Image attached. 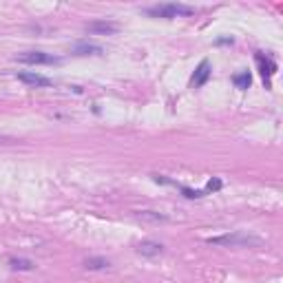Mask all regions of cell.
Here are the masks:
<instances>
[{
	"label": "cell",
	"mask_w": 283,
	"mask_h": 283,
	"mask_svg": "<svg viewBox=\"0 0 283 283\" xmlns=\"http://www.w3.org/2000/svg\"><path fill=\"white\" fill-rule=\"evenodd\" d=\"M208 244L213 246H224V248H259L263 246V239L252 232H228L219 237H208Z\"/></svg>",
	"instance_id": "cell-1"
},
{
	"label": "cell",
	"mask_w": 283,
	"mask_h": 283,
	"mask_svg": "<svg viewBox=\"0 0 283 283\" xmlns=\"http://www.w3.org/2000/svg\"><path fill=\"white\" fill-rule=\"evenodd\" d=\"M148 16L153 18H184V16H192L195 7L184 3H164V5H155V7L146 9Z\"/></svg>",
	"instance_id": "cell-2"
},
{
	"label": "cell",
	"mask_w": 283,
	"mask_h": 283,
	"mask_svg": "<svg viewBox=\"0 0 283 283\" xmlns=\"http://www.w3.org/2000/svg\"><path fill=\"white\" fill-rule=\"evenodd\" d=\"M18 62L22 64H60L62 60L53 53H45V51H25V53H18L16 56Z\"/></svg>",
	"instance_id": "cell-3"
},
{
	"label": "cell",
	"mask_w": 283,
	"mask_h": 283,
	"mask_svg": "<svg viewBox=\"0 0 283 283\" xmlns=\"http://www.w3.org/2000/svg\"><path fill=\"white\" fill-rule=\"evenodd\" d=\"M87 31L95 33V35H113L119 31V25L117 22H111V20H93L87 25Z\"/></svg>",
	"instance_id": "cell-4"
},
{
	"label": "cell",
	"mask_w": 283,
	"mask_h": 283,
	"mask_svg": "<svg viewBox=\"0 0 283 283\" xmlns=\"http://www.w3.org/2000/svg\"><path fill=\"white\" fill-rule=\"evenodd\" d=\"M18 80L20 82H25L29 84V87H51L53 80L51 77H47V75H40V73H35V71H22V73H18Z\"/></svg>",
	"instance_id": "cell-5"
},
{
	"label": "cell",
	"mask_w": 283,
	"mask_h": 283,
	"mask_svg": "<svg viewBox=\"0 0 283 283\" xmlns=\"http://www.w3.org/2000/svg\"><path fill=\"white\" fill-rule=\"evenodd\" d=\"M257 64H259V69H261V77H263V82L270 87V77L274 75V71H276V64L272 62V58H268V56H263V53H257Z\"/></svg>",
	"instance_id": "cell-6"
},
{
	"label": "cell",
	"mask_w": 283,
	"mask_h": 283,
	"mask_svg": "<svg viewBox=\"0 0 283 283\" xmlns=\"http://www.w3.org/2000/svg\"><path fill=\"white\" fill-rule=\"evenodd\" d=\"M210 73H213V67H210V62L208 60H201L199 62V67L195 69V73H192V87H204V84L208 82V77Z\"/></svg>",
	"instance_id": "cell-7"
},
{
	"label": "cell",
	"mask_w": 283,
	"mask_h": 283,
	"mask_svg": "<svg viewBox=\"0 0 283 283\" xmlns=\"http://www.w3.org/2000/svg\"><path fill=\"white\" fill-rule=\"evenodd\" d=\"M71 51L75 53V56H102L104 49H102L100 45H95V42H75L73 47H71Z\"/></svg>",
	"instance_id": "cell-8"
},
{
	"label": "cell",
	"mask_w": 283,
	"mask_h": 283,
	"mask_svg": "<svg viewBox=\"0 0 283 283\" xmlns=\"http://www.w3.org/2000/svg\"><path fill=\"white\" fill-rule=\"evenodd\" d=\"M137 252L142 257H159L164 252V246L157 244V241H140L137 244Z\"/></svg>",
	"instance_id": "cell-9"
},
{
	"label": "cell",
	"mask_w": 283,
	"mask_h": 283,
	"mask_svg": "<svg viewBox=\"0 0 283 283\" xmlns=\"http://www.w3.org/2000/svg\"><path fill=\"white\" fill-rule=\"evenodd\" d=\"M232 82H234V87H237V89H248L252 84V77H250L248 71H244V73L232 75Z\"/></svg>",
	"instance_id": "cell-10"
},
{
	"label": "cell",
	"mask_w": 283,
	"mask_h": 283,
	"mask_svg": "<svg viewBox=\"0 0 283 283\" xmlns=\"http://www.w3.org/2000/svg\"><path fill=\"white\" fill-rule=\"evenodd\" d=\"M137 217H140V219H146V221H155V224H157V221H166L168 219L166 215H159V213H155V210H140Z\"/></svg>",
	"instance_id": "cell-11"
},
{
	"label": "cell",
	"mask_w": 283,
	"mask_h": 283,
	"mask_svg": "<svg viewBox=\"0 0 283 283\" xmlns=\"http://www.w3.org/2000/svg\"><path fill=\"white\" fill-rule=\"evenodd\" d=\"M84 266H87L89 270H102V268H108V261L102 257H91L84 261Z\"/></svg>",
	"instance_id": "cell-12"
},
{
	"label": "cell",
	"mask_w": 283,
	"mask_h": 283,
	"mask_svg": "<svg viewBox=\"0 0 283 283\" xmlns=\"http://www.w3.org/2000/svg\"><path fill=\"white\" fill-rule=\"evenodd\" d=\"M9 266L14 268V270H33V263L29 261V259H16V257H11L9 259Z\"/></svg>",
	"instance_id": "cell-13"
},
{
	"label": "cell",
	"mask_w": 283,
	"mask_h": 283,
	"mask_svg": "<svg viewBox=\"0 0 283 283\" xmlns=\"http://www.w3.org/2000/svg\"><path fill=\"white\" fill-rule=\"evenodd\" d=\"M182 192H184L186 197H188V199H197V197H204V195H206L204 190H190V188H182Z\"/></svg>",
	"instance_id": "cell-14"
},
{
	"label": "cell",
	"mask_w": 283,
	"mask_h": 283,
	"mask_svg": "<svg viewBox=\"0 0 283 283\" xmlns=\"http://www.w3.org/2000/svg\"><path fill=\"white\" fill-rule=\"evenodd\" d=\"M221 188V179H210L208 186L204 188V192H215V190H219Z\"/></svg>",
	"instance_id": "cell-15"
},
{
	"label": "cell",
	"mask_w": 283,
	"mask_h": 283,
	"mask_svg": "<svg viewBox=\"0 0 283 283\" xmlns=\"http://www.w3.org/2000/svg\"><path fill=\"white\" fill-rule=\"evenodd\" d=\"M0 142H3V137H0Z\"/></svg>",
	"instance_id": "cell-16"
}]
</instances>
